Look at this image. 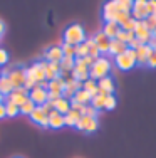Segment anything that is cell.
Here are the masks:
<instances>
[{
  "instance_id": "e575fe53",
  "label": "cell",
  "mask_w": 156,
  "mask_h": 158,
  "mask_svg": "<svg viewBox=\"0 0 156 158\" xmlns=\"http://www.w3.org/2000/svg\"><path fill=\"white\" fill-rule=\"evenodd\" d=\"M5 111H7V116H10V118H15L17 114H20V108L17 104L10 103V101L5 103Z\"/></svg>"
},
{
  "instance_id": "d6986e66",
  "label": "cell",
  "mask_w": 156,
  "mask_h": 158,
  "mask_svg": "<svg viewBox=\"0 0 156 158\" xmlns=\"http://www.w3.org/2000/svg\"><path fill=\"white\" fill-rule=\"evenodd\" d=\"M64 88H66V79L64 77H55L49 81V86H47V91L52 93V94H57V96H62L64 93Z\"/></svg>"
},
{
  "instance_id": "836d02e7",
  "label": "cell",
  "mask_w": 156,
  "mask_h": 158,
  "mask_svg": "<svg viewBox=\"0 0 156 158\" xmlns=\"http://www.w3.org/2000/svg\"><path fill=\"white\" fill-rule=\"evenodd\" d=\"M74 49H76V59H81V57L89 56V47H87L86 40H84L82 44H79V46H74Z\"/></svg>"
},
{
  "instance_id": "ba28073f",
  "label": "cell",
  "mask_w": 156,
  "mask_h": 158,
  "mask_svg": "<svg viewBox=\"0 0 156 158\" xmlns=\"http://www.w3.org/2000/svg\"><path fill=\"white\" fill-rule=\"evenodd\" d=\"M150 14H148V2L146 0H136L133 2V9H131V17L136 20H144Z\"/></svg>"
},
{
  "instance_id": "4dcf8cb0",
  "label": "cell",
  "mask_w": 156,
  "mask_h": 158,
  "mask_svg": "<svg viewBox=\"0 0 156 158\" xmlns=\"http://www.w3.org/2000/svg\"><path fill=\"white\" fill-rule=\"evenodd\" d=\"M86 44H87V47H89V56H91L92 59H98V57H101V52H99L98 46L94 44V40H92V37H89V39H86Z\"/></svg>"
},
{
  "instance_id": "ffe728a7",
  "label": "cell",
  "mask_w": 156,
  "mask_h": 158,
  "mask_svg": "<svg viewBox=\"0 0 156 158\" xmlns=\"http://www.w3.org/2000/svg\"><path fill=\"white\" fill-rule=\"evenodd\" d=\"M66 126L64 123V114L55 110H52L49 113V128H52V130H59V128Z\"/></svg>"
},
{
  "instance_id": "e0dca14e",
  "label": "cell",
  "mask_w": 156,
  "mask_h": 158,
  "mask_svg": "<svg viewBox=\"0 0 156 158\" xmlns=\"http://www.w3.org/2000/svg\"><path fill=\"white\" fill-rule=\"evenodd\" d=\"M42 64H44V73H46L47 81H52V79L61 76V66H59V62H47L42 59Z\"/></svg>"
},
{
  "instance_id": "603a6c76",
  "label": "cell",
  "mask_w": 156,
  "mask_h": 158,
  "mask_svg": "<svg viewBox=\"0 0 156 158\" xmlns=\"http://www.w3.org/2000/svg\"><path fill=\"white\" fill-rule=\"evenodd\" d=\"M101 31L106 34L109 39H116L118 32L121 31V25L118 24V22H104V25H102Z\"/></svg>"
},
{
  "instance_id": "3957f363",
  "label": "cell",
  "mask_w": 156,
  "mask_h": 158,
  "mask_svg": "<svg viewBox=\"0 0 156 158\" xmlns=\"http://www.w3.org/2000/svg\"><path fill=\"white\" fill-rule=\"evenodd\" d=\"M114 64H116V67H119L121 71L133 69V67L138 64V61H136V51H133V49L128 47L122 54L114 57Z\"/></svg>"
},
{
  "instance_id": "681fc988",
  "label": "cell",
  "mask_w": 156,
  "mask_h": 158,
  "mask_svg": "<svg viewBox=\"0 0 156 158\" xmlns=\"http://www.w3.org/2000/svg\"><path fill=\"white\" fill-rule=\"evenodd\" d=\"M3 99H5V96H3V94H2V93H0V104H2V103H3Z\"/></svg>"
},
{
  "instance_id": "f907efd6",
  "label": "cell",
  "mask_w": 156,
  "mask_h": 158,
  "mask_svg": "<svg viewBox=\"0 0 156 158\" xmlns=\"http://www.w3.org/2000/svg\"><path fill=\"white\" fill-rule=\"evenodd\" d=\"M153 37H154V39H156V29H154V31H153Z\"/></svg>"
},
{
  "instance_id": "277c9868",
  "label": "cell",
  "mask_w": 156,
  "mask_h": 158,
  "mask_svg": "<svg viewBox=\"0 0 156 158\" xmlns=\"http://www.w3.org/2000/svg\"><path fill=\"white\" fill-rule=\"evenodd\" d=\"M25 74H27V69H25V67H22V66H14L12 69H9L7 76H9L10 82L14 84V89L24 86V82H25Z\"/></svg>"
},
{
  "instance_id": "484cf974",
  "label": "cell",
  "mask_w": 156,
  "mask_h": 158,
  "mask_svg": "<svg viewBox=\"0 0 156 158\" xmlns=\"http://www.w3.org/2000/svg\"><path fill=\"white\" fill-rule=\"evenodd\" d=\"M91 99H92V96L89 94L87 91H84V89L81 88L79 91H77L76 94L72 96V99H70V101H76V103H79V104H84V106H87V104H91Z\"/></svg>"
},
{
  "instance_id": "6da1fadb",
  "label": "cell",
  "mask_w": 156,
  "mask_h": 158,
  "mask_svg": "<svg viewBox=\"0 0 156 158\" xmlns=\"http://www.w3.org/2000/svg\"><path fill=\"white\" fill-rule=\"evenodd\" d=\"M86 31L81 24L74 22V24H69L67 27L64 29V34H62V40L64 44H69V46H79L86 40Z\"/></svg>"
},
{
  "instance_id": "7dc6e473",
  "label": "cell",
  "mask_w": 156,
  "mask_h": 158,
  "mask_svg": "<svg viewBox=\"0 0 156 158\" xmlns=\"http://www.w3.org/2000/svg\"><path fill=\"white\" fill-rule=\"evenodd\" d=\"M7 116V111H5V104H0V118H5Z\"/></svg>"
},
{
  "instance_id": "5bb4252c",
  "label": "cell",
  "mask_w": 156,
  "mask_h": 158,
  "mask_svg": "<svg viewBox=\"0 0 156 158\" xmlns=\"http://www.w3.org/2000/svg\"><path fill=\"white\" fill-rule=\"evenodd\" d=\"M47 94H49V91H47V89L40 88V86H35L34 89H30V91H29V99L34 101L35 106H42V104L47 101Z\"/></svg>"
},
{
  "instance_id": "5b68a950",
  "label": "cell",
  "mask_w": 156,
  "mask_h": 158,
  "mask_svg": "<svg viewBox=\"0 0 156 158\" xmlns=\"http://www.w3.org/2000/svg\"><path fill=\"white\" fill-rule=\"evenodd\" d=\"M70 77L76 79L79 82H84L89 79V67L82 62V59H76V64H74V69L70 71Z\"/></svg>"
},
{
  "instance_id": "52a82bcc",
  "label": "cell",
  "mask_w": 156,
  "mask_h": 158,
  "mask_svg": "<svg viewBox=\"0 0 156 158\" xmlns=\"http://www.w3.org/2000/svg\"><path fill=\"white\" fill-rule=\"evenodd\" d=\"M42 57H44V61H47V62H61V59L64 57L61 44H52V46H49L44 51Z\"/></svg>"
},
{
  "instance_id": "bcb514c9",
  "label": "cell",
  "mask_w": 156,
  "mask_h": 158,
  "mask_svg": "<svg viewBox=\"0 0 156 158\" xmlns=\"http://www.w3.org/2000/svg\"><path fill=\"white\" fill-rule=\"evenodd\" d=\"M5 34V22L0 19V39H2V35Z\"/></svg>"
},
{
  "instance_id": "7bdbcfd3",
  "label": "cell",
  "mask_w": 156,
  "mask_h": 158,
  "mask_svg": "<svg viewBox=\"0 0 156 158\" xmlns=\"http://www.w3.org/2000/svg\"><path fill=\"white\" fill-rule=\"evenodd\" d=\"M148 67H156V49H151V54L148 57V62H146Z\"/></svg>"
},
{
  "instance_id": "ab89813d",
  "label": "cell",
  "mask_w": 156,
  "mask_h": 158,
  "mask_svg": "<svg viewBox=\"0 0 156 158\" xmlns=\"http://www.w3.org/2000/svg\"><path fill=\"white\" fill-rule=\"evenodd\" d=\"M62 47V54L67 56V57H76V49H74V46H69V44H61Z\"/></svg>"
},
{
  "instance_id": "8fae6325",
  "label": "cell",
  "mask_w": 156,
  "mask_h": 158,
  "mask_svg": "<svg viewBox=\"0 0 156 158\" xmlns=\"http://www.w3.org/2000/svg\"><path fill=\"white\" fill-rule=\"evenodd\" d=\"M27 74H30V76L35 79L37 84H39V82H42V81H46V73H44V64H42V59H40V61L32 62L30 66L27 67Z\"/></svg>"
},
{
  "instance_id": "ee69618b",
  "label": "cell",
  "mask_w": 156,
  "mask_h": 158,
  "mask_svg": "<svg viewBox=\"0 0 156 158\" xmlns=\"http://www.w3.org/2000/svg\"><path fill=\"white\" fill-rule=\"evenodd\" d=\"M129 17H131V14H128V12H119V14H118V17H116V22H118L119 25H122Z\"/></svg>"
},
{
  "instance_id": "d590c367",
  "label": "cell",
  "mask_w": 156,
  "mask_h": 158,
  "mask_svg": "<svg viewBox=\"0 0 156 158\" xmlns=\"http://www.w3.org/2000/svg\"><path fill=\"white\" fill-rule=\"evenodd\" d=\"M34 110H35V104H34V101H32V99H27L20 106V113H22V114H27V116H30V113Z\"/></svg>"
},
{
  "instance_id": "816d5d0a",
  "label": "cell",
  "mask_w": 156,
  "mask_h": 158,
  "mask_svg": "<svg viewBox=\"0 0 156 158\" xmlns=\"http://www.w3.org/2000/svg\"><path fill=\"white\" fill-rule=\"evenodd\" d=\"M0 76H2V67H0Z\"/></svg>"
},
{
  "instance_id": "ac0fdd59",
  "label": "cell",
  "mask_w": 156,
  "mask_h": 158,
  "mask_svg": "<svg viewBox=\"0 0 156 158\" xmlns=\"http://www.w3.org/2000/svg\"><path fill=\"white\" fill-rule=\"evenodd\" d=\"M98 89L104 94H113L114 91H116V84H114V79L111 76H106L102 79H99L98 81Z\"/></svg>"
},
{
  "instance_id": "4316f807",
  "label": "cell",
  "mask_w": 156,
  "mask_h": 158,
  "mask_svg": "<svg viewBox=\"0 0 156 158\" xmlns=\"http://www.w3.org/2000/svg\"><path fill=\"white\" fill-rule=\"evenodd\" d=\"M79 119H81V113L76 111V110H69L67 114H64V123H66V126H76Z\"/></svg>"
},
{
  "instance_id": "8992f818",
  "label": "cell",
  "mask_w": 156,
  "mask_h": 158,
  "mask_svg": "<svg viewBox=\"0 0 156 158\" xmlns=\"http://www.w3.org/2000/svg\"><path fill=\"white\" fill-rule=\"evenodd\" d=\"M5 99L10 101V103H14V104H17V106L20 108L22 104H24L25 101L29 99V89H25L24 86H20V88H15L9 96H5Z\"/></svg>"
},
{
  "instance_id": "c3c4849f",
  "label": "cell",
  "mask_w": 156,
  "mask_h": 158,
  "mask_svg": "<svg viewBox=\"0 0 156 158\" xmlns=\"http://www.w3.org/2000/svg\"><path fill=\"white\" fill-rule=\"evenodd\" d=\"M150 47H151V49H156V39H154V37L150 40Z\"/></svg>"
},
{
  "instance_id": "f1b7e54d",
  "label": "cell",
  "mask_w": 156,
  "mask_h": 158,
  "mask_svg": "<svg viewBox=\"0 0 156 158\" xmlns=\"http://www.w3.org/2000/svg\"><path fill=\"white\" fill-rule=\"evenodd\" d=\"M74 64H76V57H67V56H64V57L61 59V62H59V66H61L62 73H70V71L74 69Z\"/></svg>"
},
{
  "instance_id": "2e32d148",
  "label": "cell",
  "mask_w": 156,
  "mask_h": 158,
  "mask_svg": "<svg viewBox=\"0 0 156 158\" xmlns=\"http://www.w3.org/2000/svg\"><path fill=\"white\" fill-rule=\"evenodd\" d=\"M81 88H82V82L76 81V79H72V77L66 79V88H64V93H62V98H66V99H72V96L76 94Z\"/></svg>"
},
{
  "instance_id": "83f0119b",
  "label": "cell",
  "mask_w": 156,
  "mask_h": 158,
  "mask_svg": "<svg viewBox=\"0 0 156 158\" xmlns=\"http://www.w3.org/2000/svg\"><path fill=\"white\" fill-rule=\"evenodd\" d=\"M106 96H107V94H104V93H101V91H99L96 96H92V99H91V106H92V108H96L98 111L104 110V103H106Z\"/></svg>"
},
{
  "instance_id": "1f68e13d",
  "label": "cell",
  "mask_w": 156,
  "mask_h": 158,
  "mask_svg": "<svg viewBox=\"0 0 156 158\" xmlns=\"http://www.w3.org/2000/svg\"><path fill=\"white\" fill-rule=\"evenodd\" d=\"M116 39L118 40H121V42H124V44H129L133 39H134V32H129V31H121L118 32V35H116Z\"/></svg>"
},
{
  "instance_id": "4fadbf2b",
  "label": "cell",
  "mask_w": 156,
  "mask_h": 158,
  "mask_svg": "<svg viewBox=\"0 0 156 158\" xmlns=\"http://www.w3.org/2000/svg\"><path fill=\"white\" fill-rule=\"evenodd\" d=\"M118 14H119V10H118L116 0H113V2H106L102 5V19H104V22H116Z\"/></svg>"
},
{
  "instance_id": "d4e9b609",
  "label": "cell",
  "mask_w": 156,
  "mask_h": 158,
  "mask_svg": "<svg viewBox=\"0 0 156 158\" xmlns=\"http://www.w3.org/2000/svg\"><path fill=\"white\" fill-rule=\"evenodd\" d=\"M52 103H54V110L62 113V114H67L69 110H70V99H66V98H62V96L59 98V99L52 101Z\"/></svg>"
},
{
  "instance_id": "9c48e42d",
  "label": "cell",
  "mask_w": 156,
  "mask_h": 158,
  "mask_svg": "<svg viewBox=\"0 0 156 158\" xmlns=\"http://www.w3.org/2000/svg\"><path fill=\"white\" fill-rule=\"evenodd\" d=\"M77 130L81 131H87V133H92L99 128V121L98 118H91V116H81V119L77 121L76 125Z\"/></svg>"
},
{
  "instance_id": "cb8c5ba5",
  "label": "cell",
  "mask_w": 156,
  "mask_h": 158,
  "mask_svg": "<svg viewBox=\"0 0 156 158\" xmlns=\"http://www.w3.org/2000/svg\"><path fill=\"white\" fill-rule=\"evenodd\" d=\"M128 49V44H124V42H121V40H118V39H111V42H109V52L107 54H111V56H119L122 54V52Z\"/></svg>"
},
{
  "instance_id": "74e56055",
  "label": "cell",
  "mask_w": 156,
  "mask_h": 158,
  "mask_svg": "<svg viewBox=\"0 0 156 158\" xmlns=\"http://www.w3.org/2000/svg\"><path fill=\"white\" fill-rule=\"evenodd\" d=\"M136 25H138V20H136V19H133V17H129L128 20H126L124 24L121 25V29H122V31H129V32H134Z\"/></svg>"
},
{
  "instance_id": "f35d334b",
  "label": "cell",
  "mask_w": 156,
  "mask_h": 158,
  "mask_svg": "<svg viewBox=\"0 0 156 158\" xmlns=\"http://www.w3.org/2000/svg\"><path fill=\"white\" fill-rule=\"evenodd\" d=\"M116 96L114 94H107L106 96V103H104V110H107V111H111V110H114L116 108Z\"/></svg>"
},
{
  "instance_id": "7402d4cb",
  "label": "cell",
  "mask_w": 156,
  "mask_h": 158,
  "mask_svg": "<svg viewBox=\"0 0 156 158\" xmlns=\"http://www.w3.org/2000/svg\"><path fill=\"white\" fill-rule=\"evenodd\" d=\"M150 54H151L150 44H143V46H139L138 49H136V61H138V64H141V66H146Z\"/></svg>"
},
{
  "instance_id": "d6a6232c",
  "label": "cell",
  "mask_w": 156,
  "mask_h": 158,
  "mask_svg": "<svg viewBox=\"0 0 156 158\" xmlns=\"http://www.w3.org/2000/svg\"><path fill=\"white\" fill-rule=\"evenodd\" d=\"M116 5H118V10H119V12H128V14H131L133 0H116Z\"/></svg>"
},
{
  "instance_id": "7c38bea8",
  "label": "cell",
  "mask_w": 156,
  "mask_h": 158,
  "mask_svg": "<svg viewBox=\"0 0 156 158\" xmlns=\"http://www.w3.org/2000/svg\"><path fill=\"white\" fill-rule=\"evenodd\" d=\"M92 40H94V44L98 46L99 52H101V56L109 52V42H111V39H109V37H107L102 31H98V32H96L94 35H92Z\"/></svg>"
},
{
  "instance_id": "30bf717a",
  "label": "cell",
  "mask_w": 156,
  "mask_h": 158,
  "mask_svg": "<svg viewBox=\"0 0 156 158\" xmlns=\"http://www.w3.org/2000/svg\"><path fill=\"white\" fill-rule=\"evenodd\" d=\"M134 37L141 44H150V40L153 39V32L144 25L143 20H138V25H136V29H134Z\"/></svg>"
},
{
  "instance_id": "f5cc1de1",
  "label": "cell",
  "mask_w": 156,
  "mask_h": 158,
  "mask_svg": "<svg viewBox=\"0 0 156 158\" xmlns=\"http://www.w3.org/2000/svg\"><path fill=\"white\" fill-rule=\"evenodd\" d=\"M14 158H22V156H14Z\"/></svg>"
},
{
  "instance_id": "7a4b0ae2",
  "label": "cell",
  "mask_w": 156,
  "mask_h": 158,
  "mask_svg": "<svg viewBox=\"0 0 156 158\" xmlns=\"http://www.w3.org/2000/svg\"><path fill=\"white\" fill-rule=\"evenodd\" d=\"M111 69H113V62L109 61V57L106 56H101L94 61L91 67H89V77L94 79V81H99V79L109 76Z\"/></svg>"
},
{
  "instance_id": "b9f144b4",
  "label": "cell",
  "mask_w": 156,
  "mask_h": 158,
  "mask_svg": "<svg viewBox=\"0 0 156 158\" xmlns=\"http://www.w3.org/2000/svg\"><path fill=\"white\" fill-rule=\"evenodd\" d=\"M7 62H9V52H7L3 47H0V67L5 66Z\"/></svg>"
},
{
  "instance_id": "f6af8a7d",
  "label": "cell",
  "mask_w": 156,
  "mask_h": 158,
  "mask_svg": "<svg viewBox=\"0 0 156 158\" xmlns=\"http://www.w3.org/2000/svg\"><path fill=\"white\" fill-rule=\"evenodd\" d=\"M148 14L156 17V0H150L148 2Z\"/></svg>"
},
{
  "instance_id": "f546056e",
  "label": "cell",
  "mask_w": 156,
  "mask_h": 158,
  "mask_svg": "<svg viewBox=\"0 0 156 158\" xmlns=\"http://www.w3.org/2000/svg\"><path fill=\"white\" fill-rule=\"evenodd\" d=\"M82 89H84V91H87L91 96H96V94L99 93V89H98V81H94V79L89 77L87 81L82 82Z\"/></svg>"
},
{
  "instance_id": "60d3db41",
  "label": "cell",
  "mask_w": 156,
  "mask_h": 158,
  "mask_svg": "<svg viewBox=\"0 0 156 158\" xmlns=\"http://www.w3.org/2000/svg\"><path fill=\"white\" fill-rule=\"evenodd\" d=\"M143 22H144V25H146V27L150 29L151 32H153L154 29H156V17H154V15H148Z\"/></svg>"
},
{
  "instance_id": "44dd1931",
  "label": "cell",
  "mask_w": 156,
  "mask_h": 158,
  "mask_svg": "<svg viewBox=\"0 0 156 158\" xmlns=\"http://www.w3.org/2000/svg\"><path fill=\"white\" fill-rule=\"evenodd\" d=\"M7 73H9V69H2V76H0V93L3 96H9L14 91V84L10 82Z\"/></svg>"
},
{
  "instance_id": "9a60e30c",
  "label": "cell",
  "mask_w": 156,
  "mask_h": 158,
  "mask_svg": "<svg viewBox=\"0 0 156 158\" xmlns=\"http://www.w3.org/2000/svg\"><path fill=\"white\" fill-rule=\"evenodd\" d=\"M30 119L39 126L49 128V113L42 110V106H35V110L30 113Z\"/></svg>"
},
{
  "instance_id": "8d00e7d4",
  "label": "cell",
  "mask_w": 156,
  "mask_h": 158,
  "mask_svg": "<svg viewBox=\"0 0 156 158\" xmlns=\"http://www.w3.org/2000/svg\"><path fill=\"white\" fill-rule=\"evenodd\" d=\"M99 111L96 110V108H92L91 104H87V106H82V110H81V116H91V118H98Z\"/></svg>"
}]
</instances>
